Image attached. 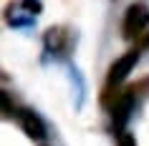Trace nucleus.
Returning a JSON list of instances; mask_svg holds the SVG:
<instances>
[{"instance_id":"nucleus-1","label":"nucleus","mask_w":149,"mask_h":146,"mask_svg":"<svg viewBox=\"0 0 149 146\" xmlns=\"http://www.w3.org/2000/svg\"><path fill=\"white\" fill-rule=\"evenodd\" d=\"M149 28V5L147 3H132L124 13L121 35L124 40H139Z\"/></svg>"},{"instance_id":"nucleus-2","label":"nucleus","mask_w":149,"mask_h":146,"mask_svg":"<svg viewBox=\"0 0 149 146\" xmlns=\"http://www.w3.org/2000/svg\"><path fill=\"white\" fill-rule=\"evenodd\" d=\"M76 40H79V35L68 28H63V25H51L43 33V48H46V53L56 55V58H66L73 51Z\"/></svg>"},{"instance_id":"nucleus-3","label":"nucleus","mask_w":149,"mask_h":146,"mask_svg":"<svg viewBox=\"0 0 149 146\" xmlns=\"http://www.w3.org/2000/svg\"><path fill=\"white\" fill-rule=\"evenodd\" d=\"M139 58H141V48L134 46L132 51H126V53L121 55L119 61L111 63L109 73H106V83H104V91H119V88H121V83H124L126 78H129V73L134 71V66L139 63Z\"/></svg>"},{"instance_id":"nucleus-4","label":"nucleus","mask_w":149,"mask_h":146,"mask_svg":"<svg viewBox=\"0 0 149 146\" xmlns=\"http://www.w3.org/2000/svg\"><path fill=\"white\" fill-rule=\"evenodd\" d=\"M134 101H136V91H134V86H129V88L121 91V96L116 98V103L109 108L111 111V123H114V129H116L119 134H126L124 129H126V123H129V118H132Z\"/></svg>"},{"instance_id":"nucleus-5","label":"nucleus","mask_w":149,"mask_h":146,"mask_svg":"<svg viewBox=\"0 0 149 146\" xmlns=\"http://www.w3.org/2000/svg\"><path fill=\"white\" fill-rule=\"evenodd\" d=\"M15 118H18L20 129H23V134L28 138H33V141H46L48 138V126H46V121L38 116V111L23 106V108H18Z\"/></svg>"},{"instance_id":"nucleus-6","label":"nucleus","mask_w":149,"mask_h":146,"mask_svg":"<svg viewBox=\"0 0 149 146\" xmlns=\"http://www.w3.org/2000/svg\"><path fill=\"white\" fill-rule=\"evenodd\" d=\"M5 23L10 28H31L36 23V15H31L28 10L20 5V0L18 3H10L8 8H5Z\"/></svg>"},{"instance_id":"nucleus-7","label":"nucleus","mask_w":149,"mask_h":146,"mask_svg":"<svg viewBox=\"0 0 149 146\" xmlns=\"http://www.w3.org/2000/svg\"><path fill=\"white\" fill-rule=\"evenodd\" d=\"M20 5H23L31 15H36V18L43 13V0H20Z\"/></svg>"},{"instance_id":"nucleus-8","label":"nucleus","mask_w":149,"mask_h":146,"mask_svg":"<svg viewBox=\"0 0 149 146\" xmlns=\"http://www.w3.org/2000/svg\"><path fill=\"white\" fill-rule=\"evenodd\" d=\"M3 113H5V118H13V116L18 113V108L10 103V96H8V93H3Z\"/></svg>"},{"instance_id":"nucleus-9","label":"nucleus","mask_w":149,"mask_h":146,"mask_svg":"<svg viewBox=\"0 0 149 146\" xmlns=\"http://www.w3.org/2000/svg\"><path fill=\"white\" fill-rule=\"evenodd\" d=\"M119 146H136V144H134V136H132V134H121Z\"/></svg>"},{"instance_id":"nucleus-10","label":"nucleus","mask_w":149,"mask_h":146,"mask_svg":"<svg viewBox=\"0 0 149 146\" xmlns=\"http://www.w3.org/2000/svg\"><path fill=\"white\" fill-rule=\"evenodd\" d=\"M136 48H141V51H144V48H149V30L144 33L139 40H136Z\"/></svg>"}]
</instances>
